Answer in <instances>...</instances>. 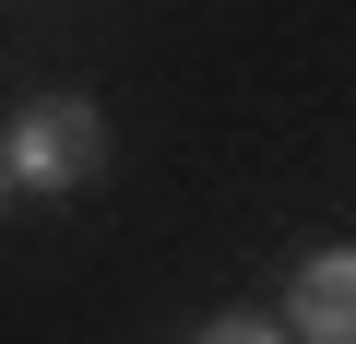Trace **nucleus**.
Listing matches in <instances>:
<instances>
[{"mask_svg": "<svg viewBox=\"0 0 356 344\" xmlns=\"http://www.w3.org/2000/svg\"><path fill=\"white\" fill-rule=\"evenodd\" d=\"M95 166H107L95 95H36V107L13 119V142H0V179H13V190H83Z\"/></svg>", "mask_w": 356, "mask_h": 344, "instance_id": "nucleus-1", "label": "nucleus"}, {"mask_svg": "<svg viewBox=\"0 0 356 344\" xmlns=\"http://www.w3.org/2000/svg\"><path fill=\"white\" fill-rule=\"evenodd\" d=\"M285 320L297 344H356V249H309L285 285Z\"/></svg>", "mask_w": 356, "mask_h": 344, "instance_id": "nucleus-2", "label": "nucleus"}, {"mask_svg": "<svg viewBox=\"0 0 356 344\" xmlns=\"http://www.w3.org/2000/svg\"><path fill=\"white\" fill-rule=\"evenodd\" d=\"M202 344H285V332H273V320H214Z\"/></svg>", "mask_w": 356, "mask_h": 344, "instance_id": "nucleus-3", "label": "nucleus"}, {"mask_svg": "<svg viewBox=\"0 0 356 344\" xmlns=\"http://www.w3.org/2000/svg\"><path fill=\"white\" fill-rule=\"evenodd\" d=\"M0 190H13V179H0Z\"/></svg>", "mask_w": 356, "mask_h": 344, "instance_id": "nucleus-4", "label": "nucleus"}]
</instances>
